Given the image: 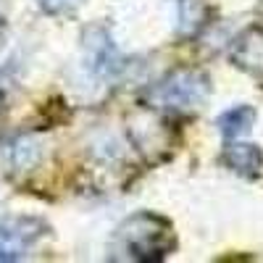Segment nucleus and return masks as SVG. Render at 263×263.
Instances as JSON below:
<instances>
[{
  "label": "nucleus",
  "mask_w": 263,
  "mask_h": 263,
  "mask_svg": "<svg viewBox=\"0 0 263 263\" xmlns=\"http://www.w3.org/2000/svg\"><path fill=\"white\" fill-rule=\"evenodd\" d=\"M211 92V82L200 71L179 69L153 84L145 92V100L153 108H163V111H195L205 103Z\"/></svg>",
  "instance_id": "2"
},
{
  "label": "nucleus",
  "mask_w": 263,
  "mask_h": 263,
  "mask_svg": "<svg viewBox=\"0 0 263 263\" xmlns=\"http://www.w3.org/2000/svg\"><path fill=\"white\" fill-rule=\"evenodd\" d=\"M37 3H40L42 11L61 16V13H71V11H77V8L84 3V0H37Z\"/></svg>",
  "instance_id": "7"
},
{
  "label": "nucleus",
  "mask_w": 263,
  "mask_h": 263,
  "mask_svg": "<svg viewBox=\"0 0 263 263\" xmlns=\"http://www.w3.org/2000/svg\"><path fill=\"white\" fill-rule=\"evenodd\" d=\"M234 61L250 74L263 77V32H250L248 37L239 40V45L234 50Z\"/></svg>",
  "instance_id": "5"
},
{
  "label": "nucleus",
  "mask_w": 263,
  "mask_h": 263,
  "mask_svg": "<svg viewBox=\"0 0 263 263\" xmlns=\"http://www.w3.org/2000/svg\"><path fill=\"white\" fill-rule=\"evenodd\" d=\"M116 242L129 260H161L174 248L171 224L161 216L137 213L116 232Z\"/></svg>",
  "instance_id": "1"
},
{
  "label": "nucleus",
  "mask_w": 263,
  "mask_h": 263,
  "mask_svg": "<svg viewBox=\"0 0 263 263\" xmlns=\"http://www.w3.org/2000/svg\"><path fill=\"white\" fill-rule=\"evenodd\" d=\"M224 161L242 177H258L260 166H263V156L255 145H245V142H232L224 150Z\"/></svg>",
  "instance_id": "4"
},
{
  "label": "nucleus",
  "mask_w": 263,
  "mask_h": 263,
  "mask_svg": "<svg viewBox=\"0 0 263 263\" xmlns=\"http://www.w3.org/2000/svg\"><path fill=\"white\" fill-rule=\"evenodd\" d=\"M45 234V224L40 218L21 216L8 218L0 227V260H18L29 253V248Z\"/></svg>",
  "instance_id": "3"
},
{
  "label": "nucleus",
  "mask_w": 263,
  "mask_h": 263,
  "mask_svg": "<svg viewBox=\"0 0 263 263\" xmlns=\"http://www.w3.org/2000/svg\"><path fill=\"white\" fill-rule=\"evenodd\" d=\"M253 121H255V111H253V108L237 105V108H232V111L218 116V129H221V135L227 140H237V137H242L245 132L253 126Z\"/></svg>",
  "instance_id": "6"
}]
</instances>
